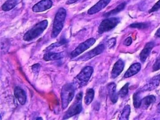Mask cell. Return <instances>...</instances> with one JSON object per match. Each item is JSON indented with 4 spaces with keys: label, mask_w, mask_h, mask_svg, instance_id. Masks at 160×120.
Wrapping results in <instances>:
<instances>
[{
    "label": "cell",
    "mask_w": 160,
    "mask_h": 120,
    "mask_svg": "<svg viewBox=\"0 0 160 120\" xmlns=\"http://www.w3.org/2000/svg\"><path fill=\"white\" fill-rule=\"evenodd\" d=\"M130 112H131V107L130 105H126L122 110L119 120H129Z\"/></svg>",
    "instance_id": "603a6c76"
},
{
    "label": "cell",
    "mask_w": 160,
    "mask_h": 120,
    "mask_svg": "<svg viewBox=\"0 0 160 120\" xmlns=\"http://www.w3.org/2000/svg\"><path fill=\"white\" fill-rule=\"evenodd\" d=\"M120 21L119 18H109L104 20L101 22L98 28V32L102 34L109 32L118 25Z\"/></svg>",
    "instance_id": "8992f818"
},
{
    "label": "cell",
    "mask_w": 160,
    "mask_h": 120,
    "mask_svg": "<svg viewBox=\"0 0 160 120\" xmlns=\"http://www.w3.org/2000/svg\"><path fill=\"white\" fill-rule=\"evenodd\" d=\"M129 83H127L121 88L118 92L119 95L121 97H124L125 96L128 94L129 92Z\"/></svg>",
    "instance_id": "d4e9b609"
},
{
    "label": "cell",
    "mask_w": 160,
    "mask_h": 120,
    "mask_svg": "<svg viewBox=\"0 0 160 120\" xmlns=\"http://www.w3.org/2000/svg\"><path fill=\"white\" fill-rule=\"evenodd\" d=\"M32 71L34 72L35 74H37L38 73V72L39 71V70H40V64H35L33 65H32Z\"/></svg>",
    "instance_id": "f546056e"
},
{
    "label": "cell",
    "mask_w": 160,
    "mask_h": 120,
    "mask_svg": "<svg viewBox=\"0 0 160 120\" xmlns=\"http://www.w3.org/2000/svg\"><path fill=\"white\" fill-rule=\"evenodd\" d=\"M159 69H160V58L155 61V62L153 64V66H152L153 71H157Z\"/></svg>",
    "instance_id": "83f0119b"
},
{
    "label": "cell",
    "mask_w": 160,
    "mask_h": 120,
    "mask_svg": "<svg viewBox=\"0 0 160 120\" xmlns=\"http://www.w3.org/2000/svg\"><path fill=\"white\" fill-rule=\"evenodd\" d=\"M37 120H38V119H42V118H37Z\"/></svg>",
    "instance_id": "e575fe53"
},
{
    "label": "cell",
    "mask_w": 160,
    "mask_h": 120,
    "mask_svg": "<svg viewBox=\"0 0 160 120\" xmlns=\"http://www.w3.org/2000/svg\"><path fill=\"white\" fill-rule=\"evenodd\" d=\"M17 4V0H8L3 5L2 8L4 11H8L12 10Z\"/></svg>",
    "instance_id": "44dd1931"
},
{
    "label": "cell",
    "mask_w": 160,
    "mask_h": 120,
    "mask_svg": "<svg viewBox=\"0 0 160 120\" xmlns=\"http://www.w3.org/2000/svg\"><path fill=\"white\" fill-rule=\"evenodd\" d=\"M65 56V52H48L44 54L43 59L46 61H56L63 58Z\"/></svg>",
    "instance_id": "2e32d148"
},
{
    "label": "cell",
    "mask_w": 160,
    "mask_h": 120,
    "mask_svg": "<svg viewBox=\"0 0 160 120\" xmlns=\"http://www.w3.org/2000/svg\"><path fill=\"white\" fill-rule=\"evenodd\" d=\"M156 101V98L153 95H149L142 99L141 106L143 108L146 109L149 108L150 106L153 104Z\"/></svg>",
    "instance_id": "ac0fdd59"
},
{
    "label": "cell",
    "mask_w": 160,
    "mask_h": 120,
    "mask_svg": "<svg viewBox=\"0 0 160 120\" xmlns=\"http://www.w3.org/2000/svg\"><path fill=\"white\" fill-rule=\"evenodd\" d=\"M96 40L94 38H89L83 43L79 44V46L71 52V58H73L83 53L84 51L90 48L95 43Z\"/></svg>",
    "instance_id": "52a82bcc"
},
{
    "label": "cell",
    "mask_w": 160,
    "mask_h": 120,
    "mask_svg": "<svg viewBox=\"0 0 160 120\" xmlns=\"http://www.w3.org/2000/svg\"><path fill=\"white\" fill-rule=\"evenodd\" d=\"M78 1H80V0H68L66 3V4H71L74 3Z\"/></svg>",
    "instance_id": "1f68e13d"
},
{
    "label": "cell",
    "mask_w": 160,
    "mask_h": 120,
    "mask_svg": "<svg viewBox=\"0 0 160 120\" xmlns=\"http://www.w3.org/2000/svg\"><path fill=\"white\" fill-rule=\"evenodd\" d=\"M155 36L158 38H160V28L157 30V32L155 33Z\"/></svg>",
    "instance_id": "d6a6232c"
},
{
    "label": "cell",
    "mask_w": 160,
    "mask_h": 120,
    "mask_svg": "<svg viewBox=\"0 0 160 120\" xmlns=\"http://www.w3.org/2000/svg\"><path fill=\"white\" fill-rule=\"evenodd\" d=\"M141 68V64L139 63H135L133 64L125 72L124 75V78H130V77H132V76L137 74L140 71Z\"/></svg>",
    "instance_id": "e0dca14e"
},
{
    "label": "cell",
    "mask_w": 160,
    "mask_h": 120,
    "mask_svg": "<svg viewBox=\"0 0 160 120\" xmlns=\"http://www.w3.org/2000/svg\"><path fill=\"white\" fill-rule=\"evenodd\" d=\"M76 89V88L73 83H66L63 85L61 93L62 106L63 109L67 108L72 100L74 97Z\"/></svg>",
    "instance_id": "3957f363"
},
{
    "label": "cell",
    "mask_w": 160,
    "mask_h": 120,
    "mask_svg": "<svg viewBox=\"0 0 160 120\" xmlns=\"http://www.w3.org/2000/svg\"><path fill=\"white\" fill-rule=\"evenodd\" d=\"M48 21L44 20L35 24L31 29L27 32L23 37L25 41H30L39 37L47 28Z\"/></svg>",
    "instance_id": "7a4b0ae2"
},
{
    "label": "cell",
    "mask_w": 160,
    "mask_h": 120,
    "mask_svg": "<svg viewBox=\"0 0 160 120\" xmlns=\"http://www.w3.org/2000/svg\"><path fill=\"white\" fill-rule=\"evenodd\" d=\"M124 67V63L121 59L118 60L113 66L111 71V78H116L122 72Z\"/></svg>",
    "instance_id": "5bb4252c"
},
{
    "label": "cell",
    "mask_w": 160,
    "mask_h": 120,
    "mask_svg": "<svg viewBox=\"0 0 160 120\" xmlns=\"http://www.w3.org/2000/svg\"><path fill=\"white\" fill-rule=\"evenodd\" d=\"M154 45H155V44L153 42H148L145 45V47L139 54L140 61L142 62H144L146 61L147 58L149 55L152 50L154 47Z\"/></svg>",
    "instance_id": "4fadbf2b"
},
{
    "label": "cell",
    "mask_w": 160,
    "mask_h": 120,
    "mask_svg": "<svg viewBox=\"0 0 160 120\" xmlns=\"http://www.w3.org/2000/svg\"><path fill=\"white\" fill-rule=\"evenodd\" d=\"M160 82V74L152 78L148 83L146 84L140 89L139 91L140 92L146 91H151L157 88Z\"/></svg>",
    "instance_id": "30bf717a"
},
{
    "label": "cell",
    "mask_w": 160,
    "mask_h": 120,
    "mask_svg": "<svg viewBox=\"0 0 160 120\" xmlns=\"http://www.w3.org/2000/svg\"><path fill=\"white\" fill-rule=\"evenodd\" d=\"M52 5L53 3L51 0H42L33 6L32 11L36 13L43 12L51 8Z\"/></svg>",
    "instance_id": "9c48e42d"
},
{
    "label": "cell",
    "mask_w": 160,
    "mask_h": 120,
    "mask_svg": "<svg viewBox=\"0 0 160 120\" xmlns=\"http://www.w3.org/2000/svg\"><path fill=\"white\" fill-rule=\"evenodd\" d=\"M66 17V11L63 8H61L58 10L55 16L53 22V29L51 33V37H57L62 30Z\"/></svg>",
    "instance_id": "6da1fadb"
},
{
    "label": "cell",
    "mask_w": 160,
    "mask_h": 120,
    "mask_svg": "<svg viewBox=\"0 0 160 120\" xmlns=\"http://www.w3.org/2000/svg\"><path fill=\"white\" fill-rule=\"evenodd\" d=\"M126 3L124 2H122V3L118 5L116 8L113 9V10L107 12L104 15V16L106 17H110V16H114L116 15L118 13H119L122 10H123L126 6Z\"/></svg>",
    "instance_id": "d6986e66"
},
{
    "label": "cell",
    "mask_w": 160,
    "mask_h": 120,
    "mask_svg": "<svg viewBox=\"0 0 160 120\" xmlns=\"http://www.w3.org/2000/svg\"><path fill=\"white\" fill-rule=\"evenodd\" d=\"M105 49V46L103 44H101L97 46L96 48L92 49L88 52L85 53L84 55L80 56L79 58L76 59L77 61H87L93 57L99 55L104 51Z\"/></svg>",
    "instance_id": "ba28073f"
},
{
    "label": "cell",
    "mask_w": 160,
    "mask_h": 120,
    "mask_svg": "<svg viewBox=\"0 0 160 120\" xmlns=\"http://www.w3.org/2000/svg\"><path fill=\"white\" fill-rule=\"evenodd\" d=\"M141 92L140 91H138L135 93L133 95V105L135 108H139L141 107L142 103V99L140 97V93Z\"/></svg>",
    "instance_id": "7402d4cb"
},
{
    "label": "cell",
    "mask_w": 160,
    "mask_h": 120,
    "mask_svg": "<svg viewBox=\"0 0 160 120\" xmlns=\"http://www.w3.org/2000/svg\"><path fill=\"white\" fill-rule=\"evenodd\" d=\"M160 8V0L158 1L156 3L154 4V5L150 9L149 11V13H151L152 12H155V11H157L159 10Z\"/></svg>",
    "instance_id": "4316f807"
},
{
    "label": "cell",
    "mask_w": 160,
    "mask_h": 120,
    "mask_svg": "<svg viewBox=\"0 0 160 120\" xmlns=\"http://www.w3.org/2000/svg\"><path fill=\"white\" fill-rule=\"evenodd\" d=\"M132 38L129 37L127 38L124 40V44L127 46H130V45L132 44Z\"/></svg>",
    "instance_id": "4dcf8cb0"
},
{
    "label": "cell",
    "mask_w": 160,
    "mask_h": 120,
    "mask_svg": "<svg viewBox=\"0 0 160 120\" xmlns=\"http://www.w3.org/2000/svg\"><path fill=\"white\" fill-rule=\"evenodd\" d=\"M111 0H100L96 4L91 8L88 10V13L89 15H93L98 13L103 9L110 2Z\"/></svg>",
    "instance_id": "8fae6325"
},
{
    "label": "cell",
    "mask_w": 160,
    "mask_h": 120,
    "mask_svg": "<svg viewBox=\"0 0 160 120\" xmlns=\"http://www.w3.org/2000/svg\"><path fill=\"white\" fill-rule=\"evenodd\" d=\"M66 42H67V41L65 40V39H62V40H61L59 42L54 43V44L50 45L49 47H48V48L46 49V51H49L54 48H56V47H60V46H61L62 45H64Z\"/></svg>",
    "instance_id": "484cf974"
},
{
    "label": "cell",
    "mask_w": 160,
    "mask_h": 120,
    "mask_svg": "<svg viewBox=\"0 0 160 120\" xmlns=\"http://www.w3.org/2000/svg\"><path fill=\"white\" fill-rule=\"evenodd\" d=\"M107 43L108 48H113V47L116 45V39L114 38H113L109 39V40L108 41Z\"/></svg>",
    "instance_id": "f1b7e54d"
},
{
    "label": "cell",
    "mask_w": 160,
    "mask_h": 120,
    "mask_svg": "<svg viewBox=\"0 0 160 120\" xmlns=\"http://www.w3.org/2000/svg\"><path fill=\"white\" fill-rule=\"evenodd\" d=\"M93 72L91 66H87L82 69L80 73L74 78L73 83L76 88H81L85 86L89 80Z\"/></svg>",
    "instance_id": "277c9868"
},
{
    "label": "cell",
    "mask_w": 160,
    "mask_h": 120,
    "mask_svg": "<svg viewBox=\"0 0 160 120\" xmlns=\"http://www.w3.org/2000/svg\"><path fill=\"white\" fill-rule=\"evenodd\" d=\"M94 91L93 89L89 88L87 90L86 92V96L84 98L85 104L89 105L91 103L94 98Z\"/></svg>",
    "instance_id": "ffe728a7"
},
{
    "label": "cell",
    "mask_w": 160,
    "mask_h": 120,
    "mask_svg": "<svg viewBox=\"0 0 160 120\" xmlns=\"http://www.w3.org/2000/svg\"><path fill=\"white\" fill-rule=\"evenodd\" d=\"M150 25L149 22H136L133 23L130 25L131 28H138L139 29H144L148 28Z\"/></svg>",
    "instance_id": "cb8c5ba5"
},
{
    "label": "cell",
    "mask_w": 160,
    "mask_h": 120,
    "mask_svg": "<svg viewBox=\"0 0 160 120\" xmlns=\"http://www.w3.org/2000/svg\"><path fill=\"white\" fill-rule=\"evenodd\" d=\"M157 112L160 113V102L158 104V106H157Z\"/></svg>",
    "instance_id": "836d02e7"
},
{
    "label": "cell",
    "mask_w": 160,
    "mask_h": 120,
    "mask_svg": "<svg viewBox=\"0 0 160 120\" xmlns=\"http://www.w3.org/2000/svg\"><path fill=\"white\" fill-rule=\"evenodd\" d=\"M14 93L16 98L21 105L26 104L27 98V94L23 89L19 86H16L15 88Z\"/></svg>",
    "instance_id": "7c38bea8"
},
{
    "label": "cell",
    "mask_w": 160,
    "mask_h": 120,
    "mask_svg": "<svg viewBox=\"0 0 160 120\" xmlns=\"http://www.w3.org/2000/svg\"><path fill=\"white\" fill-rule=\"evenodd\" d=\"M108 90V94L110 97L111 101L112 103H117L118 100V94L116 91L117 85L115 82H110L108 83L107 86Z\"/></svg>",
    "instance_id": "9a60e30c"
},
{
    "label": "cell",
    "mask_w": 160,
    "mask_h": 120,
    "mask_svg": "<svg viewBox=\"0 0 160 120\" xmlns=\"http://www.w3.org/2000/svg\"><path fill=\"white\" fill-rule=\"evenodd\" d=\"M83 93L82 92L78 93L71 107L66 112L63 116V119H69L77 114H79L82 110V100Z\"/></svg>",
    "instance_id": "5b68a950"
}]
</instances>
